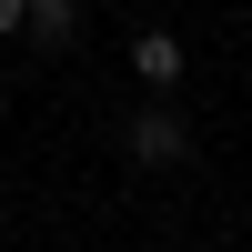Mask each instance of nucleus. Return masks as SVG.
<instances>
[{
    "label": "nucleus",
    "mask_w": 252,
    "mask_h": 252,
    "mask_svg": "<svg viewBox=\"0 0 252 252\" xmlns=\"http://www.w3.org/2000/svg\"><path fill=\"white\" fill-rule=\"evenodd\" d=\"M182 111H131V161H182Z\"/></svg>",
    "instance_id": "1"
},
{
    "label": "nucleus",
    "mask_w": 252,
    "mask_h": 252,
    "mask_svg": "<svg viewBox=\"0 0 252 252\" xmlns=\"http://www.w3.org/2000/svg\"><path fill=\"white\" fill-rule=\"evenodd\" d=\"M131 71L172 91V81H182V40H172V31H141V40H131Z\"/></svg>",
    "instance_id": "2"
},
{
    "label": "nucleus",
    "mask_w": 252,
    "mask_h": 252,
    "mask_svg": "<svg viewBox=\"0 0 252 252\" xmlns=\"http://www.w3.org/2000/svg\"><path fill=\"white\" fill-rule=\"evenodd\" d=\"M20 31H31L40 51H61V40L81 31V0H31V20H20Z\"/></svg>",
    "instance_id": "3"
},
{
    "label": "nucleus",
    "mask_w": 252,
    "mask_h": 252,
    "mask_svg": "<svg viewBox=\"0 0 252 252\" xmlns=\"http://www.w3.org/2000/svg\"><path fill=\"white\" fill-rule=\"evenodd\" d=\"M20 20H31V0H0V40H10V31H20Z\"/></svg>",
    "instance_id": "4"
}]
</instances>
